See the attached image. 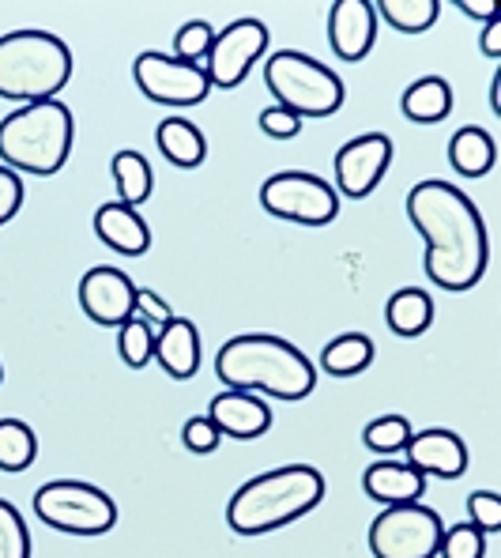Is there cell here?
Wrapping results in <instances>:
<instances>
[{
	"label": "cell",
	"mask_w": 501,
	"mask_h": 558,
	"mask_svg": "<svg viewBox=\"0 0 501 558\" xmlns=\"http://www.w3.org/2000/svg\"><path fill=\"white\" fill-rule=\"evenodd\" d=\"M374 12L400 35H423L438 23L441 4L438 0H381L374 4Z\"/></svg>",
	"instance_id": "obj_26"
},
{
	"label": "cell",
	"mask_w": 501,
	"mask_h": 558,
	"mask_svg": "<svg viewBox=\"0 0 501 558\" xmlns=\"http://www.w3.org/2000/svg\"><path fill=\"white\" fill-rule=\"evenodd\" d=\"M76 121L72 110L57 98L27 102L0 121V167L15 174L53 178L69 162Z\"/></svg>",
	"instance_id": "obj_4"
},
{
	"label": "cell",
	"mask_w": 501,
	"mask_h": 558,
	"mask_svg": "<svg viewBox=\"0 0 501 558\" xmlns=\"http://www.w3.org/2000/svg\"><path fill=\"white\" fill-rule=\"evenodd\" d=\"M490 113H498L501 118V72L490 76Z\"/></svg>",
	"instance_id": "obj_40"
},
{
	"label": "cell",
	"mask_w": 501,
	"mask_h": 558,
	"mask_svg": "<svg viewBox=\"0 0 501 558\" xmlns=\"http://www.w3.org/2000/svg\"><path fill=\"white\" fill-rule=\"evenodd\" d=\"M407 219L426 242L423 268L433 287L449 294H464L487 276V223L464 189L426 178L407 193Z\"/></svg>",
	"instance_id": "obj_1"
},
{
	"label": "cell",
	"mask_w": 501,
	"mask_h": 558,
	"mask_svg": "<svg viewBox=\"0 0 501 558\" xmlns=\"http://www.w3.org/2000/svg\"><path fill=\"white\" fill-rule=\"evenodd\" d=\"M133 80L151 102L174 106V110L200 106L211 92L208 72H204L200 64H185V61H178L174 53H162V49H147V53L136 57Z\"/></svg>",
	"instance_id": "obj_10"
},
{
	"label": "cell",
	"mask_w": 501,
	"mask_h": 558,
	"mask_svg": "<svg viewBox=\"0 0 501 558\" xmlns=\"http://www.w3.org/2000/svg\"><path fill=\"white\" fill-rule=\"evenodd\" d=\"M0 558H30V532L8 498H0Z\"/></svg>",
	"instance_id": "obj_30"
},
{
	"label": "cell",
	"mask_w": 501,
	"mask_h": 558,
	"mask_svg": "<svg viewBox=\"0 0 501 558\" xmlns=\"http://www.w3.org/2000/svg\"><path fill=\"white\" fill-rule=\"evenodd\" d=\"M392 140L384 133H363L335 151V193L347 201H366L389 174Z\"/></svg>",
	"instance_id": "obj_12"
},
{
	"label": "cell",
	"mask_w": 501,
	"mask_h": 558,
	"mask_svg": "<svg viewBox=\"0 0 501 558\" xmlns=\"http://www.w3.org/2000/svg\"><path fill=\"white\" fill-rule=\"evenodd\" d=\"M76 294H80V310L102 328H121L133 317L136 306V283L121 268L110 265L87 268Z\"/></svg>",
	"instance_id": "obj_13"
},
{
	"label": "cell",
	"mask_w": 501,
	"mask_h": 558,
	"mask_svg": "<svg viewBox=\"0 0 501 558\" xmlns=\"http://www.w3.org/2000/svg\"><path fill=\"white\" fill-rule=\"evenodd\" d=\"M374 366V340L363 332H343L320 351V371L332 377H355Z\"/></svg>",
	"instance_id": "obj_24"
},
{
	"label": "cell",
	"mask_w": 501,
	"mask_h": 558,
	"mask_svg": "<svg viewBox=\"0 0 501 558\" xmlns=\"http://www.w3.org/2000/svg\"><path fill=\"white\" fill-rule=\"evenodd\" d=\"M208 418L216 423V430L223 434V438L253 441V438H260V434H268V426H272V408L265 404V397L227 389L208 404Z\"/></svg>",
	"instance_id": "obj_16"
},
{
	"label": "cell",
	"mask_w": 501,
	"mask_h": 558,
	"mask_svg": "<svg viewBox=\"0 0 501 558\" xmlns=\"http://www.w3.org/2000/svg\"><path fill=\"white\" fill-rule=\"evenodd\" d=\"M268 49V27L253 15H242L230 27H223L211 43L208 57H204V72H208L211 87H237L249 76L253 64L265 57Z\"/></svg>",
	"instance_id": "obj_11"
},
{
	"label": "cell",
	"mask_w": 501,
	"mask_h": 558,
	"mask_svg": "<svg viewBox=\"0 0 501 558\" xmlns=\"http://www.w3.org/2000/svg\"><path fill=\"white\" fill-rule=\"evenodd\" d=\"M411 423H407V415H400V412H392V415H381V418H374V423L363 430V441H366V449H374V453H400V449L411 441Z\"/></svg>",
	"instance_id": "obj_29"
},
{
	"label": "cell",
	"mask_w": 501,
	"mask_h": 558,
	"mask_svg": "<svg viewBox=\"0 0 501 558\" xmlns=\"http://www.w3.org/2000/svg\"><path fill=\"white\" fill-rule=\"evenodd\" d=\"M325 475L314 464H283L253 475L227 502V524L237 536H265L325 502Z\"/></svg>",
	"instance_id": "obj_3"
},
{
	"label": "cell",
	"mask_w": 501,
	"mask_h": 558,
	"mask_svg": "<svg viewBox=\"0 0 501 558\" xmlns=\"http://www.w3.org/2000/svg\"><path fill=\"white\" fill-rule=\"evenodd\" d=\"M384 322H389V328L396 336L415 340V336H423L426 328L433 325V299L426 291H418V287H400V291L384 302Z\"/></svg>",
	"instance_id": "obj_23"
},
{
	"label": "cell",
	"mask_w": 501,
	"mask_h": 558,
	"mask_svg": "<svg viewBox=\"0 0 501 558\" xmlns=\"http://www.w3.org/2000/svg\"><path fill=\"white\" fill-rule=\"evenodd\" d=\"M467 513H472L467 524H475L482 536L501 532V495H494V490H472L467 495Z\"/></svg>",
	"instance_id": "obj_33"
},
{
	"label": "cell",
	"mask_w": 501,
	"mask_h": 558,
	"mask_svg": "<svg viewBox=\"0 0 501 558\" xmlns=\"http://www.w3.org/2000/svg\"><path fill=\"white\" fill-rule=\"evenodd\" d=\"M35 513L64 536H106L118 524V502L95 483L53 480L35 490Z\"/></svg>",
	"instance_id": "obj_7"
},
{
	"label": "cell",
	"mask_w": 501,
	"mask_h": 558,
	"mask_svg": "<svg viewBox=\"0 0 501 558\" xmlns=\"http://www.w3.org/2000/svg\"><path fill=\"white\" fill-rule=\"evenodd\" d=\"M182 441H185L188 453H200L204 457V453H216L219 441H223V434L216 430V423H211L208 415H193L182 426Z\"/></svg>",
	"instance_id": "obj_34"
},
{
	"label": "cell",
	"mask_w": 501,
	"mask_h": 558,
	"mask_svg": "<svg viewBox=\"0 0 501 558\" xmlns=\"http://www.w3.org/2000/svg\"><path fill=\"white\" fill-rule=\"evenodd\" d=\"M110 174H113V185H118V204L125 208H136L151 196L155 189V178H151V162L144 159L139 151H118L110 162Z\"/></svg>",
	"instance_id": "obj_25"
},
{
	"label": "cell",
	"mask_w": 501,
	"mask_h": 558,
	"mask_svg": "<svg viewBox=\"0 0 501 558\" xmlns=\"http://www.w3.org/2000/svg\"><path fill=\"white\" fill-rule=\"evenodd\" d=\"M155 144H159L162 159L178 170H196L208 159V136L193 125L188 118H167L155 129Z\"/></svg>",
	"instance_id": "obj_20"
},
{
	"label": "cell",
	"mask_w": 501,
	"mask_h": 558,
	"mask_svg": "<svg viewBox=\"0 0 501 558\" xmlns=\"http://www.w3.org/2000/svg\"><path fill=\"white\" fill-rule=\"evenodd\" d=\"M23 208V182L15 170L0 167V227L8 223V219H15Z\"/></svg>",
	"instance_id": "obj_37"
},
{
	"label": "cell",
	"mask_w": 501,
	"mask_h": 558,
	"mask_svg": "<svg viewBox=\"0 0 501 558\" xmlns=\"http://www.w3.org/2000/svg\"><path fill=\"white\" fill-rule=\"evenodd\" d=\"M400 110H404V118L415 121V125H438V121H445L449 113H453V87L441 76H423L404 92Z\"/></svg>",
	"instance_id": "obj_22"
},
{
	"label": "cell",
	"mask_w": 501,
	"mask_h": 558,
	"mask_svg": "<svg viewBox=\"0 0 501 558\" xmlns=\"http://www.w3.org/2000/svg\"><path fill=\"white\" fill-rule=\"evenodd\" d=\"M449 162L464 178H487L498 162V140L482 125H464L449 140Z\"/></svg>",
	"instance_id": "obj_21"
},
{
	"label": "cell",
	"mask_w": 501,
	"mask_h": 558,
	"mask_svg": "<svg viewBox=\"0 0 501 558\" xmlns=\"http://www.w3.org/2000/svg\"><path fill=\"white\" fill-rule=\"evenodd\" d=\"M265 84L276 95V106L291 110L294 118H332L347 98L343 80L298 49H279L268 57Z\"/></svg>",
	"instance_id": "obj_6"
},
{
	"label": "cell",
	"mask_w": 501,
	"mask_h": 558,
	"mask_svg": "<svg viewBox=\"0 0 501 558\" xmlns=\"http://www.w3.org/2000/svg\"><path fill=\"white\" fill-rule=\"evenodd\" d=\"M456 8L464 15H472V20H482V23L498 20V0H456Z\"/></svg>",
	"instance_id": "obj_38"
},
{
	"label": "cell",
	"mask_w": 501,
	"mask_h": 558,
	"mask_svg": "<svg viewBox=\"0 0 501 558\" xmlns=\"http://www.w3.org/2000/svg\"><path fill=\"white\" fill-rule=\"evenodd\" d=\"M118 351H121V359H125V366L144 371V366L155 359V328L133 314L118 328Z\"/></svg>",
	"instance_id": "obj_28"
},
{
	"label": "cell",
	"mask_w": 501,
	"mask_h": 558,
	"mask_svg": "<svg viewBox=\"0 0 501 558\" xmlns=\"http://www.w3.org/2000/svg\"><path fill=\"white\" fill-rule=\"evenodd\" d=\"M216 374L227 389L276 400H306L317 389V366L302 348L272 332H245L219 348Z\"/></svg>",
	"instance_id": "obj_2"
},
{
	"label": "cell",
	"mask_w": 501,
	"mask_h": 558,
	"mask_svg": "<svg viewBox=\"0 0 501 558\" xmlns=\"http://www.w3.org/2000/svg\"><path fill=\"white\" fill-rule=\"evenodd\" d=\"M441 558H482L487 555V536H482L475 524H453V529L441 532Z\"/></svg>",
	"instance_id": "obj_32"
},
{
	"label": "cell",
	"mask_w": 501,
	"mask_h": 558,
	"mask_svg": "<svg viewBox=\"0 0 501 558\" xmlns=\"http://www.w3.org/2000/svg\"><path fill=\"white\" fill-rule=\"evenodd\" d=\"M95 234L106 250L121 253V257H144L151 250V227L139 216L136 208H125V204L110 201L95 211Z\"/></svg>",
	"instance_id": "obj_17"
},
{
	"label": "cell",
	"mask_w": 501,
	"mask_h": 558,
	"mask_svg": "<svg viewBox=\"0 0 501 558\" xmlns=\"http://www.w3.org/2000/svg\"><path fill=\"white\" fill-rule=\"evenodd\" d=\"M133 314L139 317V322L151 325L155 332L174 322V310H170V302L162 299V294L147 291V287H136V306H133Z\"/></svg>",
	"instance_id": "obj_35"
},
{
	"label": "cell",
	"mask_w": 501,
	"mask_h": 558,
	"mask_svg": "<svg viewBox=\"0 0 501 558\" xmlns=\"http://www.w3.org/2000/svg\"><path fill=\"white\" fill-rule=\"evenodd\" d=\"M0 381H4V371H0Z\"/></svg>",
	"instance_id": "obj_41"
},
{
	"label": "cell",
	"mask_w": 501,
	"mask_h": 558,
	"mask_svg": "<svg viewBox=\"0 0 501 558\" xmlns=\"http://www.w3.org/2000/svg\"><path fill=\"white\" fill-rule=\"evenodd\" d=\"M38 457V438L23 418H0V472H27Z\"/></svg>",
	"instance_id": "obj_27"
},
{
	"label": "cell",
	"mask_w": 501,
	"mask_h": 558,
	"mask_svg": "<svg viewBox=\"0 0 501 558\" xmlns=\"http://www.w3.org/2000/svg\"><path fill=\"white\" fill-rule=\"evenodd\" d=\"M72 80V49L49 31H12L0 35V98L46 102Z\"/></svg>",
	"instance_id": "obj_5"
},
{
	"label": "cell",
	"mask_w": 501,
	"mask_h": 558,
	"mask_svg": "<svg viewBox=\"0 0 501 558\" xmlns=\"http://www.w3.org/2000/svg\"><path fill=\"white\" fill-rule=\"evenodd\" d=\"M441 517L430 506H384L369 524V555L374 558H438Z\"/></svg>",
	"instance_id": "obj_9"
},
{
	"label": "cell",
	"mask_w": 501,
	"mask_h": 558,
	"mask_svg": "<svg viewBox=\"0 0 501 558\" xmlns=\"http://www.w3.org/2000/svg\"><path fill=\"white\" fill-rule=\"evenodd\" d=\"M363 490L374 502L384 506H411L426 495V475H418L411 464L400 461H377L366 468L363 475Z\"/></svg>",
	"instance_id": "obj_19"
},
{
	"label": "cell",
	"mask_w": 501,
	"mask_h": 558,
	"mask_svg": "<svg viewBox=\"0 0 501 558\" xmlns=\"http://www.w3.org/2000/svg\"><path fill=\"white\" fill-rule=\"evenodd\" d=\"M211 43H216V27H211L208 20H193L174 35V57L185 64H200L204 69V57H208Z\"/></svg>",
	"instance_id": "obj_31"
},
{
	"label": "cell",
	"mask_w": 501,
	"mask_h": 558,
	"mask_svg": "<svg viewBox=\"0 0 501 558\" xmlns=\"http://www.w3.org/2000/svg\"><path fill=\"white\" fill-rule=\"evenodd\" d=\"M260 208L298 227H328L340 216V193L306 170H279L260 185Z\"/></svg>",
	"instance_id": "obj_8"
},
{
	"label": "cell",
	"mask_w": 501,
	"mask_h": 558,
	"mask_svg": "<svg viewBox=\"0 0 501 558\" xmlns=\"http://www.w3.org/2000/svg\"><path fill=\"white\" fill-rule=\"evenodd\" d=\"M479 49L487 57H501V20H490L487 27H482V38H479Z\"/></svg>",
	"instance_id": "obj_39"
},
{
	"label": "cell",
	"mask_w": 501,
	"mask_h": 558,
	"mask_svg": "<svg viewBox=\"0 0 501 558\" xmlns=\"http://www.w3.org/2000/svg\"><path fill=\"white\" fill-rule=\"evenodd\" d=\"M377 43V12L369 0H335L328 8V46L340 61H363Z\"/></svg>",
	"instance_id": "obj_15"
},
{
	"label": "cell",
	"mask_w": 501,
	"mask_h": 558,
	"mask_svg": "<svg viewBox=\"0 0 501 558\" xmlns=\"http://www.w3.org/2000/svg\"><path fill=\"white\" fill-rule=\"evenodd\" d=\"M257 125L268 140H294L302 133V118H294V113L283 110V106H268V110H260Z\"/></svg>",
	"instance_id": "obj_36"
},
{
	"label": "cell",
	"mask_w": 501,
	"mask_h": 558,
	"mask_svg": "<svg viewBox=\"0 0 501 558\" xmlns=\"http://www.w3.org/2000/svg\"><path fill=\"white\" fill-rule=\"evenodd\" d=\"M404 453V464L415 468L418 475H438V480H460L467 472V461H472L464 438L456 430H441V426L411 434Z\"/></svg>",
	"instance_id": "obj_14"
},
{
	"label": "cell",
	"mask_w": 501,
	"mask_h": 558,
	"mask_svg": "<svg viewBox=\"0 0 501 558\" xmlns=\"http://www.w3.org/2000/svg\"><path fill=\"white\" fill-rule=\"evenodd\" d=\"M155 359L174 381H188L200 371V332L188 317H174L167 328L155 332Z\"/></svg>",
	"instance_id": "obj_18"
}]
</instances>
